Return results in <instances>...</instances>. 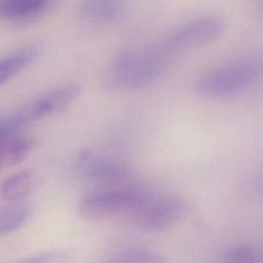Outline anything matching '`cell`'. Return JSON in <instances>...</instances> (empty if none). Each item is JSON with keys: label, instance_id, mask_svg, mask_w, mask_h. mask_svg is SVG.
Wrapping results in <instances>:
<instances>
[{"label": "cell", "instance_id": "8992f818", "mask_svg": "<svg viewBox=\"0 0 263 263\" xmlns=\"http://www.w3.org/2000/svg\"><path fill=\"white\" fill-rule=\"evenodd\" d=\"M187 215V207L180 199H151L135 213L139 229L144 233L161 234L176 228Z\"/></svg>", "mask_w": 263, "mask_h": 263}, {"label": "cell", "instance_id": "ba28073f", "mask_svg": "<svg viewBox=\"0 0 263 263\" xmlns=\"http://www.w3.org/2000/svg\"><path fill=\"white\" fill-rule=\"evenodd\" d=\"M125 8L126 0H82L77 17L90 25H105L120 18Z\"/></svg>", "mask_w": 263, "mask_h": 263}, {"label": "cell", "instance_id": "30bf717a", "mask_svg": "<svg viewBox=\"0 0 263 263\" xmlns=\"http://www.w3.org/2000/svg\"><path fill=\"white\" fill-rule=\"evenodd\" d=\"M39 186V176L32 171H22L8 177L0 185V197L7 203H21Z\"/></svg>", "mask_w": 263, "mask_h": 263}, {"label": "cell", "instance_id": "5b68a950", "mask_svg": "<svg viewBox=\"0 0 263 263\" xmlns=\"http://www.w3.org/2000/svg\"><path fill=\"white\" fill-rule=\"evenodd\" d=\"M77 177L84 182L105 189L128 186L131 174L121 162L107 157L95 156L90 152L80 154L74 166Z\"/></svg>", "mask_w": 263, "mask_h": 263}, {"label": "cell", "instance_id": "8fae6325", "mask_svg": "<svg viewBox=\"0 0 263 263\" xmlns=\"http://www.w3.org/2000/svg\"><path fill=\"white\" fill-rule=\"evenodd\" d=\"M41 49L39 45H26L14 53L0 59V87L20 74L26 67L39 58Z\"/></svg>", "mask_w": 263, "mask_h": 263}, {"label": "cell", "instance_id": "9c48e42d", "mask_svg": "<svg viewBox=\"0 0 263 263\" xmlns=\"http://www.w3.org/2000/svg\"><path fill=\"white\" fill-rule=\"evenodd\" d=\"M51 0H0V18L10 22H30L48 10Z\"/></svg>", "mask_w": 263, "mask_h": 263}, {"label": "cell", "instance_id": "4fadbf2b", "mask_svg": "<svg viewBox=\"0 0 263 263\" xmlns=\"http://www.w3.org/2000/svg\"><path fill=\"white\" fill-rule=\"evenodd\" d=\"M32 215V208L26 203H12L0 210V236L20 230Z\"/></svg>", "mask_w": 263, "mask_h": 263}, {"label": "cell", "instance_id": "277c9868", "mask_svg": "<svg viewBox=\"0 0 263 263\" xmlns=\"http://www.w3.org/2000/svg\"><path fill=\"white\" fill-rule=\"evenodd\" d=\"M225 22L218 17H200L175 28L162 41L159 48L170 58L181 51L193 50L213 43L222 36Z\"/></svg>", "mask_w": 263, "mask_h": 263}, {"label": "cell", "instance_id": "7c38bea8", "mask_svg": "<svg viewBox=\"0 0 263 263\" xmlns=\"http://www.w3.org/2000/svg\"><path fill=\"white\" fill-rule=\"evenodd\" d=\"M35 148V140L22 134L0 138V170L22 162Z\"/></svg>", "mask_w": 263, "mask_h": 263}, {"label": "cell", "instance_id": "9a60e30c", "mask_svg": "<svg viewBox=\"0 0 263 263\" xmlns=\"http://www.w3.org/2000/svg\"><path fill=\"white\" fill-rule=\"evenodd\" d=\"M222 263H262L259 253L254 247L248 244H239L231 247L223 254Z\"/></svg>", "mask_w": 263, "mask_h": 263}, {"label": "cell", "instance_id": "52a82bcc", "mask_svg": "<svg viewBox=\"0 0 263 263\" xmlns=\"http://www.w3.org/2000/svg\"><path fill=\"white\" fill-rule=\"evenodd\" d=\"M82 92H84V87L80 84L63 85L40 95L28 104L23 105L18 109V113L25 125L28 126L43 118L64 112L72 104H74L77 99H80Z\"/></svg>", "mask_w": 263, "mask_h": 263}, {"label": "cell", "instance_id": "6da1fadb", "mask_svg": "<svg viewBox=\"0 0 263 263\" xmlns=\"http://www.w3.org/2000/svg\"><path fill=\"white\" fill-rule=\"evenodd\" d=\"M168 59L159 46L152 50L125 49L113 59L107 82L117 90L143 89L161 79Z\"/></svg>", "mask_w": 263, "mask_h": 263}, {"label": "cell", "instance_id": "3957f363", "mask_svg": "<svg viewBox=\"0 0 263 263\" xmlns=\"http://www.w3.org/2000/svg\"><path fill=\"white\" fill-rule=\"evenodd\" d=\"M146 193L134 186L105 189L87 195L80 204V215L87 221H100L116 216L135 215L148 200Z\"/></svg>", "mask_w": 263, "mask_h": 263}, {"label": "cell", "instance_id": "7a4b0ae2", "mask_svg": "<svg viewBox=\"0 0 263 263\" xmlns=\"http://www.w3.org/2000/svg\"><path fill=\"white\" fill-rule=\"evenodd\" d=\"M259 62L244 59L225 64L200 77L195 91L207 99H228L248 91L261 80Z\"/></svg>", "mask_w": 263, "mask_h": 263}, {"label": "cell", "instance_id": "5bb4252c", "mask_svg": "<svg viewBox=\"0 0 263 263\" xmlns=\"http://www.w3.org/2000/svg\"><path fill=\"white\" fill-rule=\"evenodd\" d=\"M110 263H166V259L148 249H128L117 254Z\"/></svg>", "mask_w": 263, "mask_h": 263}, {"label": "cell", "instance_id": "2e32d148", "mask_svg": "<svg viewBox=\"0 0 263 263\" xmlns=\"http://www.w3.org/2000/svg\"><path fill=\"white\" fill-rule=\"evenodd\" d=\"M69 259L66 252H46V253L36 254V256L26 258L18 263H67Z\"/></svg>", "mask_w": 263, "mask_h": 263}]
</instances>
